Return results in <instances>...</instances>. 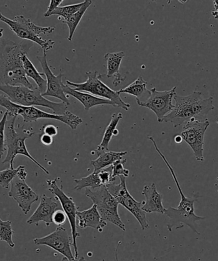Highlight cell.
<instances>
[{
	"instance_id": "cell-2",
	"label": "cell",
	"mask_w": 218,
	"mask_h": 261,
	"mask_svg": "<svg viewBox=\"0 0 218 261\" xmlns=\"http://www.w3.org/2000/svg\"><path fill=\"white\" fill-rule=\"evenodd\" d=\"M32 46L33 43L25 42L16 43L10 41L5 43L0 51V85L35 89L26 75L22 63L23 56L27 55Z\"/></svg>"
},
{
	"instance_id": "cell-4",
	"label": "cell",
	"mask_w": 218,
	"mask_h": 261,
	"mask_svg": "<svg viewBox=\"0 0 218 261\" xmlns=\"http://www.w3.org/2000/svg\"><path fill=\"white\" fill-rule=\"evenodd\" d=\"M17 117H12L7 120L5 126V146L7 150L6 158L3 161V164L9 163L10 168H14V160L17 155H25L32 161L36 165L38 166L43 172L50 175V171L38 163L32 155L30 154L26 145L25 141L35 135L34 132L25 129L24 126L17 125V128L15 127V122Z\"/></svg>"
},
{
	"instance_id": "cell-20",
	"label": "cell",
	"mask_w": 218,
	"mask_h": 261,
	"mask_svg": "<svg viewBox=\"0 0 218 261\" xmlns=\"http://www.w3.org/2000/svg\"><path fill=\"white\" fill-rule=\"evenodd\" d=\"M63 91L68 96H71L78 99L80 101L84 107V109L88 111L92 107L99 106H106V105H109L114 107H117L111 101L108 99H103L92 95V94L85 93V92H81L76 91L75 89L71 88V87L64 84Z\"/></svg>"
},
{
	"instance_id": "cell-17",
	"label": "cell",
	"mask_w": 218,
	"mask_h": 261,
	"mask_svg": "<svg viewBox=\"0 0 218 261\" xmlns=\"http://www.w3.org/2000/svg\"><path fill=\"white\" fill-rule=\"evenodd\" d=\"M58 206L57 198L48 197L45 194H43L41 196L39 205L32 216L28 219L27 223L30 225L35 224L38 226L39 222H43L46 226L50 227L53 223V216L57 211Z\"/></svg>"
},
{
	"instance_id": "cell-16",
	"label": "cell",
	"mask_w": 218,
	"mask_h": 261,
	"mask_svg": "<svg viewBox=\"0 0 218 261\" xmlns=\"http://www.w3.org/2000/svg\"><path fill=\"white\" fill-rule=\"evenodd\" d=\"M9 196L17 202L18 206L25 214H28L35 202L39 199L38 194L28 185L25 180L15 176L12 180Z\"/></svg>"
},
{
	"instance_id": "cell-40",
	"label": "cell",
	"mask_w": 218,
	"mask_h": 261,
	"mask_svg": "<svg viewBox=\"0 0 218 261\" xmlns=\"http://www.w3.org/2000/svg\"><path fill=\"white\" fill-rule=\"evenodd\" d=\"M61 261H70V260H69L68 259H66V258L65 257H63L62 259H61ZM75 261H86L85 260V258H84V257H81L80 258H79V259H78V260H76Z\"/></svg>"
},
{
	"instance_id": "cell-25",
	"label": "cell",
	"mask_w": 218,
	"mask_h": 261,
	"mask_svg": "<svg viewBox=\"0 0 218 261\" xmlns=\"http://www.w3.org/2000/svg\"><path fill=\"white\" fill-rule=\"evenodd\" d=\"M91 0H85L84 1L83 6L81 7V9L77 12L75 14L71 16L69 19L66 20H62L64 24L68 25L69 29V35L68 40L71 42L73 39L74 33H75L77 28H78L79 23L83 19L84 15L85 14L87 10L91 6L92 4Z\"/></svg>"
},
{
	"instance_id": "cell-12",
	"label": "cell",
	"mask_w": 218,
	"mask_h": 261,
	"mask_svg": "<svg viewBox=\"0 0 218 261\" xmlns=\"http://www.w3.org/2000/svg\"><path fill=\"white\" fill-rule=\"evenodd\" d=\"M210 126L208 119H192L183 125L181 137L193 150L197 161L204 162V137Z\"/></svg>"
},
{
	"instance_id": "cell-26",
	"label": "cell",
	"mask_w": 218,
	"mask_h": 261,
	"mask_svg": "<svg viewBox=\"0 0 218 261\" xmlns=\"http://www.w3.org/2000/svg\"><path fill=\"white\" fill-rule=\"evenodd\" d=\"M74 182L76 184L75 188H74L75 191H81L84 188L86 189H96L101 188L104 187V184L100 175L99 171H93V173L80 179H76Z\"/></svg>"
},
{
	"instance_id": "cell-39",
	"label": "cell",
	"mask_w": 218,
	"mask_h": 261,
	"mask_svg": "<svg viewBox=\"0 0 218 261\" xmlns=\"http://www.w3.org/2000/svg\"><path fill=\"white\" fill-rule=\"evenodd\" d=\"M175 142L177 143H181L182 142V141H183V138H182L181 135L176 136L175 137Z\"/></svg>"
},
{
	"instance_id": "cell-41",
	"label": "cell",
	"mask_w": 218,
	"mask_h": 261,
	"mask_svg": "<svg viewBox=\"0 0 218 261\" xmlns=\"http://www.w3.org/2000/svg\"><path fill=\"white\" fill-rule=\"evenodd\" d=\"M3 33H4V29L0 28V38L3 37Z\"/></svg>"
},
{
	"instance_id": "cell-35",
	"label": "cell",
	"mask_w": 218,
	"mask_h": 261,
	"mask_svg": "<svg viewBox=\"0 0 218 261\" xmlns=\"http://www.w3.org/2000/svg\"><path fill=\"white\" fill-rule=\"evenodd\" d=\"M43 134L51 136V137H55L58 133V127L54 126L53 124L45 125L42 127Z\"/></svg>"
},
{
	"instance_id": "cell-11",
	"label": "cell",
	"mask_w": 218,
	"mask_h": 261,
	"mask_svg": "<svg viewBox=\"0 0 218 261\" xmlns=\"http://www.w3.org/2000/svg\"><path fill=\"white\" fill-rule=\"evenodd\" d=\"M58 179L59 177H57L55 180H47L48 190L54 194L58 200L60 202L63 211L65 212L66 217L68 219L71 228L74 256H75V259L78 260L79 259V250L77 240L81 236L78 231V226H77L76 217L77 213L78 212V207L74 201L73 198L64 193L63 184H61L60 187L58 186L57 184Z\"/></svg>"
},
{
	"instance_id": "cell-37",
	"label": "cell",
	"mask_w": 218,
	"mask_h": 261,
	"mask_svg": "<svg viewBox=\"0 0 218 261\" xmlns=\"http://www.w3.org/2000/svg\"><path fill=\"white\" fill-rule=\"evenodd\" d=\"M40 141L42 144L46 146H50L53 144V137L47 135L43 134L40 136Z\"/></svg>"
},
{
	"instance_id": "cell-24",
	"label": "cell",
	"mask_w": 218,
	"mask_h": 261,
	"mask_svg": "<svg viewBox=\"0 0 218 261\" xmlns=\"http://www.w3.org/2000/svg\"><path fill=\"white\" fill-rule=\"evenodd\" d=\"M23 68L27 77L33 79L37 86V89L41 93H45L47 89V81L43 78V73L38 72L32 61L28 58L27 55L22 57Z\"/></svg>"
},
{
	"instance_id": "cell-31",
	"label": "cell",
	"mask_w": 218,
	"mask_h": 261,
	"mask_svg": "<svg viewBox=\"0 0 218 261\" xmlns=\"http://www.w3.org/2000/svg\"><path fill=\"white\" fill-rule=\"evenodd\" d=\"M126 163H127V159L123 158L113 164L112 165L113 177L116 178L117 176H123L127 178L129 176L130 171L125 168Z\"/></svg>"
},
{
	"instance_id": "cell-8",
	"label": "cell",
	"mask_w": 218,
	"mask_h": 261,
	"mask_svg": "<svg viewBox=\"0 0 218 261\" xmlns=\"http://www.w3.org/2000/svg\"><path fill=\"white\" fill-rule=\"evenodd\" d=\"M7 112L10 117L21 116L23 121L26 123L37 122L39 119H52L68 125L71 129L74 130L76 129L77 127L83 122V120L80 117L76 116L68 111L63 115H56L47 113L35 108V107L19 106L14 103V102L10 105Z\"/></svg>"
},
{
	"instance_id": "cell-23",
	"label": "cell",
	"mask_w": 218,
	"mask_h": 261,
	"mask_svg": "<svg viewBox=\"0 0 218 261\" xmlns=\"http://www.w3.org/2000/svg\"><path fill=\"white\" fill-rule=\"evenodd\" d=\"M128 154L127 151L125 152H113V151H106L98 155L96 160H91V165L93 166L94 171H99L109 167L115 161L124 158Z\"/></svg>"
},
{
	"instance_id": "cell-33",
	"label": "cell",
	"mask_w": 218,
	"mask_h": 261,
	"mask_svg": "<svg viewBox=\"0 0 218 261\" xmlns=\"http://www.w3.org/2000/svg\"><path fill=\"white\" fill-rule=\"evenodd\" d=\"M66 214L65 212L61 210H58L55 212L53 216V223L58 227H61L65 224L66 221Z\"/></svg>"
},
{
	"instance_id": "cell-9",
	"label": "cell",
	"mask_w": 218,
	"mask_h": 261,
	"mask_svg": "<svg viewBox=\"0 0 218 261\" xmlns=\"http://www.w3.org/2000/svg\"><path fill=\"white\" fill-rule=\"evenodd\" d=\"M85 194L95 204L103 221L110 222L123 231H126L125 225L118 212L119 203L109 193L106 186L102 187L95 191L86 189Z\"/></svg>"
},
{
	"instance_id": "cell-32",
	"label": "cell",
	"mask_w": 218,
	"mask_h": 261,
	"mask_svg": "<svg viewBox=\"0 0 218 261\" xmlns=\"http://www.w3.org/2000/svg\"><path fill=\"white\" fill-rule=\"evenodd\" d=\"M9 113L6 111L5 112L2 118L0 120V160L4 155L5 150H7L6 146H5V126L7 121Z\"/></svg>"
},
{
	"instance_id": "cell-27",
	"label": "cell",
	"mask_w": 218,
	"mask_h": 261,
	"mask_svg": "<svg viewBox=\"0 0 218 261\" xmlns=\"http://www.w3.org/2000/svg\"><path fill=\"white\" fill-rule=\"evenodd\" d=\"M148 82L143 80L142 76H139L137 80L133 82L132 84L126 87L125 88L120 89L117 91L118 94L126 93L130 95L134 96L136 99H139L145 94L149 93L147 89Z\"/></svg>"
},
{
	"instance_id": "cell-18",
	"label": "cell",
	"mask_w": 218,
	"mask_h": 261,
	"mask_svg": "<svg viewBox=\"0 0 218 261\" xmlns=\"http://www.w3.org/2000/svg\"><path fill=\"white\" fill-rule=\"evenodd\" d=\"M142 194L146 198L142 210L146 214H165L166 208L163 204V196L158 193L155 183L143 187Z\"/></svg>"
},
{
	"instance_id": "cell-19",
	"label": "cell",
	"mask_w": 218,
	"mask_h": 261,
	"mask_svg": "<svg viewBox=\"0 0 218 261\" xmlns=\"http://www.w3.org/2000/svg\"><path fill=\"white\" fill-rule=\"evenodd\" d=\"M76 220L77 224H78L79 227L82 229L91 227L99 232H102L107 225V222L101 218L96 206L94 204L90 208L84 211H78Z\"/></svg>"
},
{
	"instance_id": "cell-36",
	"label": "cell",
	"mask_w": 218,
	"mask_h": 261,
	"mask_svg": "<svg viewBox=\"0 0 218 261\" xmlns=\"http://www.w3.org/2000/svg\"><path fill=\"white\" fill-rule=\"evenodd\" d=\"M18 168H19V170H18L16 176L20 179V180H26V179L27 178L28 173L27 170H26L25 166L20 165L18 166Z\"/></svg>"
},
{
	"instance_id": "cell-22",
	"label": "cell",
	"mask_w": 218,
	"mask_h": 261,
	"mask_svg": "<svg viewBox=\"0 0 218 261\" xmlns=\"http://www.w3.org/2000/svg\"><path fill=\"white\" fill-rule=\"evenodd\" d=\"M123 117L122 113H114L112 115L111 121L105 130L101 144L97 147L96 150L94 151L97 155L109 150V143L111 141L113 136H117L119 134V130L117 129V126L120 120L123 119Z\"/></svg>"
},
{
	"instance_id": "cell-5",
	"label": "cell",
	"mask_w": 218,
	"mask_h": 261,
	"mask_svg": "<svg viewBox=\"0 0 218 261\" xmlns=\"http://www.w3.org/2000/svg\"><path fill=\"white\" fill-rule=\"evenodd\" d=\"M0 91L14 103L25 107L39 106L52 110L54 114L63 115L68 111L65 103H56L45 98L37 88L31 89L23 86L0 85Z\"/></svg>"
},
{
	"instance_id": "cell-13",
	"label": "cell",
	"mask_w": 218,
	"mask_h": 261,
	"mask_svg": "<svg viewBox=\"0 0 218 261\" xmlns=\"http://www.w3.org/2000/svg\"><path fill=\"white\" fill-rule=\"evenodd\" d=\"M177 87L169 91H158L155 88L149 90V96L145 101L136 99L138 106L151 110L157 117L158 122H163L164 117L167 116L174 108L173 99L176 94Z\"/></svg>"
},
{
	"instance_id": "cell-15",
	"label": "cell",
	"mask_w": 218,
	"mask_h": 261,
	"mask_svg": "<svg viewBox=\"0 0 218 261\" xmlns=\"http://www.w3.org/2000/svg\"><path fill=\"white\" fill-rule=\"evenodd\" d=\"M37 60L39 61L42 66L43 74L46 76L47 81V89L45 93L42 94L43 97H53V98L60 99L63 103L67 106H70L68 96L66 95L63 91L64 84L62 82L63 73L55 75L51 71L47 60V53L43 52V55L37 56Z\"/></svg>"
},
{
	"instance_id": "cell-7",
	"label": "cell",
	"mask_w": 218,
	"mask_h": 261,
	"mask_svg": "<svg viewBox=\"0 0 218 261\" xmlns=\"http://www.w3.org/2000/svg\"><path fill=\"white\" fill-rule=\"evenodd\" d=\"M87 80L83 83H74L66 81V85L73 87L76 91L85 92L99 98L108 99L114 103L117 107H119L128 111L131 105L126 103L120 98V94L110 89L106 84L101 81L100 78L104 75L99 74L98 71H88L86 73Z\"/></svg>"
},
{
	"instance_id": "cell-10",
	"label": "cell",
	"mask_w": 218,
	"mask_h": 261,
	"mask_svg": "<svg viewBox=\"0 0 218 261\" xmlns=\"http://www.w3.org/2000/svg\"><path fill=\"white\" fill-rule=\"evenodd\" d=\"M120 183L119 184L112 182L106 186L110 194L116 199L118 203L122 204L123 207L134 216L140 224L142 230L150 228L146 213L142 210L143 201H137L131 195L128 191L126 178L125 176H120Z\"/></svg>"
},
{
	"instance_id": "cell-1",
	"label": "cell",
	"mask_w": 218,
	"mask_h": 261,
	"mask_svg": "<svg viewBox=\"0 0 218 261\" xmlns=\"http://www.w3.org/2000/svg\"><path fill=\"white\" fill-rule=\"evenodd\" d=\"M148 140H150L153 143L154 147L155 148L156 152L160 155L164 163L170 170L172 176L175 181L176 186L178 188L181 196V201L179 206L177 208L169 207L166 208L165 212V215L169 219L166 224V227L169 231L172 232L174 229H179L183 228L184 225H186L190 227L192 231L196 232L197 234H200L198 231V226L197 222L204 220L206 217L197 216L195 213L194 204L198 201L199 198V193L195 194L191 198H188L184 195L183 190H182L180 184L179 182L178 178L173 167L168 162L167 159L165 158L163 153L161 152L160 148H158L157 143H156L155 139L152 137H148Z\"/></svg>"
},
{
	"instance_id": "cell-3",
	"label": "cell",
	"mask_w": 218,
	"mask_h": 261,
	"mask_svg": "<svg viewBox=\"0 0 218 261\" xmlns=\"http://www.w3.org/2000/svg\"><path fill=\"white\" fill-rule=\"evenodd\" d=\"M174 99V108L164 117L163 122H171L174 127L184 125L192 119L201 120L199 118L206 117L214 109L213 97L204 98L199 91L184 96L176 94Z\"/></svg>"
},
{
	"instance_id": "cell-38",
	"label": "cell",
	"mask_w": 218,
	"mask_h": 261,
	"mask_svg": "<svg viewBox=\"0 0 218 261\" xmlns=\"http://www.w3.org/2000/svg\"><path fill=\"white\" fill-rule=\"evenodd\" d=\"M214 9L212 11V15L216 19H218V0L214 2Z\"/></svg>"
},
{
	"instance_id": "cell-14",
	"label": "cell",
	"mask_w": 218,
	"mask_h": 261,
	"mask_svg": "<svg viewBox=\"0 0 218 261\" xmlns=\"http://www.w3.org/2000/svg\"><path fill=\"white\" fill-rule=\"evenodd\" d=\"M71 238L69 236L67 230L63 227H58L52 233L42 238L33 240L37 245H45L60 253L70 261H75V256L71 250Z\"/></svg>"
},
{
	"instance_id": "cell-21",
	"label": "cell",
	"mask_w": 218,
	"mask_h": 261,
	"mask_svg": "<svg viewBox=\"0 0 218 261\" xmlns=\"http://www.w3.org/2000/svg\"><path fill=\"white\" fill-rule=\"evenodd\" d=\"M125 56V53L123 51L107 53L104 56L107 65V74L104 76H106L107 78H111L112 76H114L115 79L113 81V85L115 87L119 85L126 79V76H123L119 73L120 64Z\"/></svg>"
},
{
	"instance_id": "cell-29",
	"label": "cell",
	"mask_w": 218,
	"mask_h": 261,
	"mask_svg": "<svg viewBox=\"0 0 218 261\" xmlns=\"http://www.w3.org/2000/svg\"><path fill=\"white\" fill-rule=\"evenodd\" d=\"M83 4L84 2L79 3V4L66 5L62 7H59L51 14V15H58V16L63 18V20H67L81 9Z\"/></svg>"
},
{
	"instance_id": "cell-34",
	"label": "cell",
	"mask_w": 218,
	"mask_h": 261,
	"mask_svg": "<svg viewBox=\"0 0 218 261\" xmlns=\"http://www.w3.org/2000/svg\"><path fill=\"white\" fill-rule=\"evenodd\" d=\"M63 2V0H51L47 11H46L44 14V17H50L51 14L62 4Z\"/></svg>"
},
{
	"instance_id": "cell-28",
	"label": "cell",
	"mask_w": 218,
	"mask_h": 261,
	"mask_svg": "<svg viewBox=\"0 0 218 261\" xmlns=\"http://www.w3.org/2000/svg\"><path fill=\"white\" fill-rule=\"evenodd\" d=\"M14 231L12 227V222L4 221L0 218V241L6 242L10 247L14 248L15 243L13 241Z\"/></svg>"
},
{
	"instance_id": "cell-6",
	"label": "cell",
	"mask_w": 218,
	"mask_h": 261,
	"mask_svg": "<svg viewBox=\"0 0 218 261\" xmlns=\"http://www.w3.org/2000/svg\"><path fill=\"white\" fill-rule=\"evenodd\" d=\"M0 21L5 23L18 37L31 41L40 45L43 52L47 53L48 50L52 49L55 44V41L43 40L40 37V34L46 35L55 32V27H39L22 15H17L14 19H10L5 17L1 12Z\"/></svg>"
},
{
	"instance_id": "cell-30",
	"label": "cell",
	"mask_w": 218,
	"mask_h": 261,
	"mask_svg": "<svg viewBox=\"0 0 218 261\" xmlns=\"http://www.w3.org/2000/svg\"><path fill=\"white\" fill-rule=\"evenodd\" d=\"M19 170L18 167L17 168H7L6 170L0 171V186L5 189H9L10 184L15 176Z\"/></svg>"
}]
</instances>
